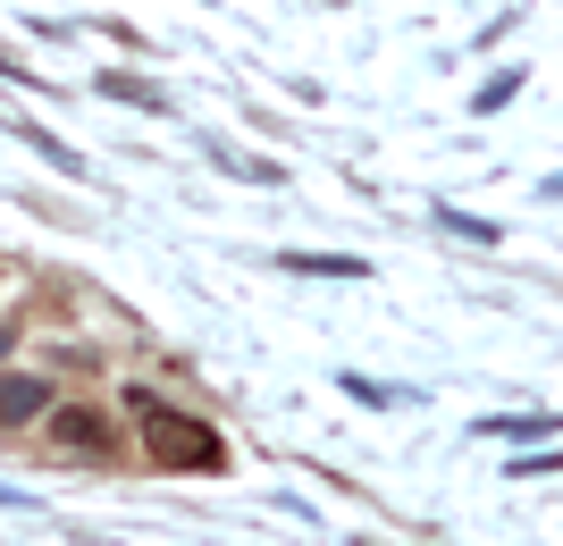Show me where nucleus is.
<instances>
[{"instance_id":"nucleus-1","label":"nucleus","mask_w":563,"mask_h":546,"mask_svg":"<svg viewBox=\"0 0 563 546\" xmlns=\"http://www.w3.org/2000/svg\"><path fill=\"white\" fill-rule=\"evenodd\" d=\"M126 412H135V437H143V454H152V471H228L219 428L186 421V412L161 404V395H126Z\"/></svg>"},{"instance_id":"nucleus-2","label":"nucleus","mask_w":563,"mask_h":546,"mask_svg":"<svg viewBox=\"0 0 563 546\" xmlns=\"http://www.w3.org/2000/svg\"><path fill=\"white\" fill-rule=\"evenodd\" d=\"M278 269H295V278H371L362 253H278Z\"/></svg>"},{"instance_id":"nucleus-3","label":"nucleus","mask_w":563,"mask_h":546,"mask_svg":"<svg viewBox=\"0 0 563 546\" xmlns=\"http://www.w3.org/2000/svg\"><path fill=\"white\" fill-rule=\"evenodd\" d=\"M43 404H51V387H43V379H25V370H18V379H0V428L34 421Z\"/></svg>"},{"instance_id":"nucleus-4","label":"nucleus","mask_w":563,"mask_h":546,"mask_svg":"<svg viewBox=\"0 0 563 546\" xmlns=\"http://www.w3.org/2000/svg\"><path fill=\"white\" fill-rule=\"evenodd\" d=\"M488 437H563V412H496V421H479Z\"/></svg>"},{"instance_id":"nucleus-5","label":"nucleus","mask_w":563,"mask_h":546,"mask_svg":"<svg viewBox=\"0 0 563 546\" xmlns=\"http://www.w3.org/2000/svg\"><path fill=\"white\" fill-rule=\"evenodd\" d=\"M59 446L101 454V446H110V421H101V412H59Z\"/></svg>"},{"instance_id":"nucleus-6","label":"nucleus","mask_w":563,"mask_h":546,"mask_svg":"<svg viewBox=\"0 0 563 546\" xmlns=\"http://www.w3.org/2000/svg\"><path fill=\"white\" fill-rule=\"evenodd\" d=\"M345 395H362V404H412V387H378V379H362V370H345Z\"/></svg>"},{"instance_id":"nucleus-7","label":"nucleus","mask_w":563,"mask_h":546,"mask_svg":"<svg viewBox=\"0 0 563 546\" xmlns=\"http://www.w3.org/2000/svg\"><path fill=\"white\" fill-rule=\"evenodd\" d=\"M101 93H118V101H143V110H161V85H143V76H101Z\"/></svg>"},{"instance_id":"nucleus-8","label":"nucleus","mask_w":563,"mask_h":546,"mask_svg":"<svg viewBox=\"0 0 563 546\" xmlns=\"http://www.w3.org/2000/svg\"><path fill=\"white\" fill-rule=\"evenodd\" d=\"M514 479H555L563 471V446H547V454H521V463H505Z\"/></svg>"},{"instance_id":"nucleus-9","label":"nucleus","mask_w":563,"mask_h":546,"mask_svg":"<svg viewBox=\"0 0 563 546\" xmlns=\"http://www.w3.org/2000/svg\"><path fill=\"white\" fill-rule=\"evenodd\" d=\"M521 93V68H505V76H488V85H479V110H505V101Z\"/></svg>"},{"instance_id":"nucleus-10","label":"nucleus","mask_w":563,"mask_h":546,"mask_svg":"<svg viewBox=\"0 0 563 546\" xmlns=\"http://www.w3.org/2000/svg\"><path fill=\"white\" fill-rule=\"evenodd\" d=\"M438 227H454V236H471V244H496L488 219H463V211H438Z\"/></svg>"},{"instance_id":"nucleus-11","label":"nucleus","mask_w":563,"mask_h":546,"mask_svg":"<svg viewBox=\"0 0 563 546\" xmlns=\"http://www.w3.org/2000/svg\"><path fill=\"white\" fill-rule=\"evenodd\" d=\"M539 193H547V202H563V177H547V186H539Z\"/></svg>"},{"instance_id":"nucleus-12","label":"nucleus","mask_w":563,"mask_h":546,"mask_svg":"<svg viewBox=\"0 0 563 546\" xmlns=\"http://www.w3.org/2000/svg\"><path fill=\"white\" fill-rule=\"evenodd\" d=\"M0 354H9V328H0Z\"/></svg>"},{"instance_id":"nucleus-13","label":"nucleus","mask_w":563,"mask_h":546,"mask_svg":"<svg viewBox=\"0 0 563 546\" xmlns=\"http://www.w3.org/2000/svg\"><path fill=\"white\" fill-rule=\"evenodd\" d=\"M362 546H371V538H362Z\"/></svg>"}]
</instances>
